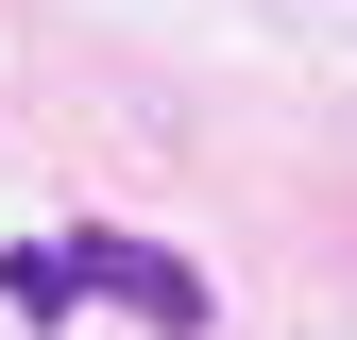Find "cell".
Returning <instances> with one entry per match:
<instances>
[{
	"instance_id": "cell-1",
	"label": "cell",
	"mask_w": 357,
	"mask_h": 340,
	"mask_svg": "<svg viewBox=\"0 0 357 340\" xmlns=\"http://www.w3.org/2000/svg\"><path fill=\"white\" fill-rule=\"evenodd\" d=\"M68 289H102V307H119V323H153V340H204V323H221L188 255H153V238H102V222L68 238Z\"/></svg>"
},
{
	"instance_id": "cell-2",
	"label": "cell",
	"mask_w": 357,
	"mask_h": 340,
	"mask_svg": "<svg viewBox=\"0 0 357 340\" xmlns=\"http://www.w3.org/2000/svg\"><path fill=\"white\" fill-rule=\"evenodd\" d=\"M0 289H17L34 323H52V307H68V238H17V255H0Z\"/></svg>"
}]
</instances>
